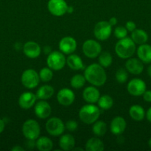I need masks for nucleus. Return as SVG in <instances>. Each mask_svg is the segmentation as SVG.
<instances>
[{"mask_svg": "<svg viewBox=\"0 0 151 151\" xmlns=\"http://www.w3.org/2000/svg\"><path fill=\"white\" fill-rule=\"evenodd\" d=\"M84 77L86 81L92 85L101 86L105 83L107 75L104 68L100 64L93 63L86 68L84 70Z\"/></svg>", "mask_w": 151, "mask_h": 151, "instance_id": "obj_1", "label": "nucleus"}, {"mask_svg": "<svg viewBox=\"0 0 151 151\" xmlns=\"http://www.w3.org/2000/svg\"><path fill=\"white\" fill-rule=\"evenodd\" d=\"M135 42L132 38H125L119 39L115 47V51L117 55L122 59L130 58L136 51Z\"/></svg>", "mask_w": 151, "mask_h": 151, "instance_id": "obj_2", "label": "nucleus"}, {"mask_svg": "<svg viewBox=\"0 0 151 151\" xmlns=\"http://www.w3.org/2000/svg\"><path fill=\"white\" fill-rule=\"evenodd\" d=\"M79 119L85 124H93L98 120L100 116V111L94 105H85L83 106L78 113Z\"/></svg>", "mask_w": 151, "mask_h": 151, "instance_id": "obj_3", "label": "nucleus"}, {"mask_svg": "<svg viewBox=\"0 0 151 151\" xmlns=\"http://www.w3.org/2000/svg\"><path fill=\"white\" fill-rule=\"evenodd\" d=\"M40 126L38 122L34 119H28L22 125L23 135L28 140H35L40 135Z\"/></svg>", "mask_w": 151, "mask_h": 151, "instance_id": "obj_4", "label": "nucleus"}, {"mask_svg": "<svg viewBox=\"0 0 151 151\" xmlns=\"http://www.w3.org/2000/svg\"><path fill=\"white\" fill-rule=\"evenodd\" d=\"M47 63L52 70L59 71L64 68L66 63V59L62 52L58 51L52 52L47 58Z\"/></svg>", "mask_w": 151, "mask_h": 151, "instance_id": "obj_5", "label": "nucleus"}, {"mask_svg": "<svg viewBox=\"0 0 151 151\" xmlns=\"http://www.w3.org/2000/svg\"><path fill=\"white\" fill-rule=\"evenodd\" d=\"M21 81L25 88H33L39 83L40 78L38 74L35 70L29 69L22 73Z\"/></svg>", "mask_w": 151, "mask_h": 151, "instance_id": "obj_6", "label": "nucleus"}, {"mask_svg": "<svg viewBox=\"0 0 151 151\" xmlns=\"http://www.w3.org/2000/svg\"><path fill=\"white\" fill-rule=\"evenodd\" d=\"M46 130L50 135L58 137L63 134L65 126L59 118L52 117L46 122Z\"/></svg>", "mask_w": 151, "mask_h": 151, "instance_id": "obj_7", "label": "nucleus"}, {"mask_svg": "<svg viewBox=\"0 0 151 151\" xmlns=\"http://www.w3.org/2000/svg\"><path fill=\"white\" fill-rule=\"evenodd\" d=\"M82 50L84 55L89 58H95L98 57L102 52V47L97 41L94 40H87L84 42Z\"/></svg>", "mask_w": 151, "mask_h": 151, "instance_id": "obj_8", "label": "nucleus"}, {"mask_svg": "<svg viewBox=\"0 0 151 151\" xmlns=\"http://www.w3.org/2000/svg\"><path fill=\"white\" fill-rule=\"evenodd\" d=\"M112 32V26L108 22L102 21L98 22L94 27V35L97 39L100 41L107 40L111 35Z\"/></svg>", "mask_w": 151, "mask_h": 151, "instance_id": "obj_9", "label": "nucleus"}, {"mask_svg": "<svg viewBox=\"0 0 151 151\" xmlns=\"http://www.w3.org/2000/svg\"><path fill=\"white\" fill-rule=\"evenodd\" d=\"M47 7L52 15L62 16L67 13L68 6L65 0H49Z\"/></svg>", "mask_w": 151, "mask_h": 151, "instance_id": "obj_10", "label": "nucleus"}, {"mask_svg": "<svg viewBox=\"0 0 151 151\" xmlns=\"http://www.w3.org/2000/svg\"><path fill=\"white\" fill-rule=\"evenodd\" d=\"M127 91L133 96H141L146 91V83L142 79L134 78L127 84Z\"/></svg>", "mask_w": 151, "mask_h": 151, "instance_id": "obj_11", "label": "nucleus"}, {"mask_svg": "<svg viewBox=\"0 0 151 151\" xmlns=\"http://www.w3.org/2000/svg\"><path fill=\"white\" fill-rule=\"evenodd\" d=\"M75 100V94L69 88H62L58 92L57 100L62 106H70Z\"/></svg>", "mask_w": 151, "mask_h": 151, "instance_id": "obj_12", "label": "nucleus"}, {"mask_svg": "<svg viewBox=\"0 0 151 151\" xmlns=\"http://www.w3.org/2000/svg\"><path fill=\"white\" fill-rule=\"evenodd\" d=\"M77 43L73 37L66 36L62 38L59 42V50L67 55L72 54L76 50Z\"/></svg>", "mask_w": 151, "mask_h": 151, "instance_id": "obj_13", "label": "nucleus"}, {"mask_svg": "<svg viewBox=\"0 0 151 151\" xmlns=\"http://www.w3.org/2000/svg\"><path fill=\"white\" fill-rule=\"evenodd\" d=\"M23 52L27 57L30 58H36L41 53V48L36 42L28 41L24 44Z\"/></svg>", "mask_w": 151, "mask_h": 151, "instance_id": "obj_14", "label": "nucleus"}, {"mask_svg": "<svg viewBox=\"0 0 151 151\" xmlns=\"http://www.w3.org/2000/svg\"><path fill=\"white\" fill-rule=\"evenodd\" d=\"M125 67L130 73L133 75H139L144 70L143 62L138 58H129L125 63Z\"/></svg>", "mask_w": 151, "mask_h": 151, "instance_id": "obj_15", "label": "nucleus"}, {"mask_svg": "<svg viewBox=\"0 0 151 151\" xmlns=\"http://www.w3.org/2000/svg\"><path fill=\"white\" fill-rule=\"evenodd\" d=\"M52 109L49 103L44 100L38 102L35 106V114L40 119H46L50 115Z\"/></svg>", "mask_w": 151, "mask_h": 151, "instance_id": "obj_16", "label": "nucleus"}, {"mask_svg": "<svg viewBox=\"0 0 151 151\" xmlns=\"http://www.w3.org/2000/svg\"><path fill=\"white\" fill-rule=\"evenodd\" d=\"M37 97L33 93L25 92L20 95L19 98V105L22 109H30L35 104Z\"/></svg>", "mask_w": 151, "mask_h": 151, "instance_id": "obj_17", "label": "nucleus"}, {"mask_svg": "<svg viewBox=\"0 0 151 151\" xmlns=\"http://www.w3.org/2000/svg\"><path fill=\"white\" fill-rule=\"evenodd\" d=\"M127 124L125 119L121 116H116L110 123V131L114 135H120L125 130Z\"/></svg>", "mask_w": 151, "mask_h": 151, "instance_id": "obj_18", "label": "nucleus"}, {"mask_svg": "<svg viewBox=\"0 0 151 151\" xmlns=\"http://www.w3.org/2000/svg\"><path fill=\"white\" fill-rule=\"evenodd\" d=\"M100 97L99 90L93 86H88L83 91V98L87 103H95L98 102Z\"/></svg>", "mask_w": 151, "mask_h": 151, "instance_id": "obj_19", "label": "nucleus"}, {"mask_svg": "<svg viewBox=\"0 0 151 151\" xmlns=\"http://www.w3.org/2000/svg\"><path fill=\"white\" fill-rule=\"evenodd\" d=\"M139 58L144 63H151V46L149 44H141L137 50Z\"/></svg>", "mask_w": 151, "mask_h": 151, "instance_id": "obj_20", "label": "nucleus"}, {"mask_svg": "<svg viewBox=\"0 0 151 151\" xmlns=\"http://www.w3.org/2000/svg\"><path fill=\"white\" fill-rule=\"evenodd\" d=\"M75 144V139L70 134H65L59 139V146L61 149L65 151L73 149Z\"/></svg>", "mask_w": 151, "mask_h": 151, "instance_id": "obj_21", "label": "nucleus"}, {"mask_svg": "<svg viewBox=\"0 0 151 151\" xmlns=\"http://www.w3.org/2000/svg\"><path fill=\"white\" fill-rule=\"evenodd\" d=\"M67 64L73 70H80L84 68V65L83 63L81 58L77 55H70L66 60Z\"/></svg>", "mask_w": 151, "mask_h": 151, "instance_id": "obj_22", "label": "nucleus"}, {"mask_svg": "<svg viewBox=\"0 0 151 151\" xmlns=\"http://www.w3.org/2000/svg\"><path fill=\"white\" fill-rule=\"evenodd\" d=\"M54 94V88L49 85H44L40 87L36 91V97L39 100H46L50 99Z\"/></svg>", "mask_w": 151, "mask_h": 151, "instance_id": "obj_23", "label": "nucleus"}, {"mask_svg": "<svg viewBox=\"0 0 151 151\" xmlns=\"http://www.w3.org/2000/svg\"><path fill=\"white\" fill-rule=\"evenodd\" d=\"M104 149V143L98 138L93 137L86 142L85 150L87 151H103Z\"/></svg>", "mask_w": 151, "mask_h": 151, "instance_id": "obj_24", "label": "nucleus"}, {"mask_svg": "<svg viewBox=\"0 0 151 151\" xmlns=\"http://www.w3.org/2000/svg\"><path fill=\"white\" fill-rule=\"evenodd\" d=\"M130 116L133 120L135 121H142L143 120L145 116L144 109L139 105H133L130 107L129 110Z\"/></svg>", "mask_w": 151, "mask_h": 151, "instance_id": "obj_25", "label": "nucleus"}, {"mask_svg": "<svg viewBox=\"0 0 151 151\" xmlns=\"http://www.w3.org/2000/svg\"><path fill=\"white\" fill-rule=\"evenodd\" d=\"M131 38L135 44H145L148 40V35L144 30L141 29H136L132 32Z\"/></svg>", "mask_w": 151, "mask_h": 151, "instance_id": "obj_26", "label": "nucleus"}, {"mask_svg": "<svg viewBox=\"0 0 151 151\" xmlns=\"http://www.w3.org/2000/svg\"><path fill=\"white\" fill-rule=\"evenodd\" d=\"M36 146L38 150L50 151L53 147V143L50 138L46 137H41L37 139Z\"/></svg>", "mask_w": 151, "mask_h": 151, "instance_id": "obj_27", "label": "nucleus"}, {"mask_svg": "<svg viewBox=\"0 0 151 151\" xmlns=\"http://www.w3.org/2000/svg\"><path fill=\"white\" fill-rule=\"evenodd\" d=\"M93 134L98 137H102L107 132V125L103 121H96L92 128Z\"/></svg>", "mask_w": 151, "mask_h": 151, "instance_id": "obj_28", "label": "nucleus"}, {"mask_svg": "<svg viewBox=\"0 0 151 151\" xmlns=\"http://www.w3.org/2000/svg\"><path fill=\"white\" fill-rule=\"evenodd\" d=\"M98 105L99 107L104 110H108L110 109L113 105V100L109 95H103L99 97L98 100Z\"/></svg>", "mask_w": 151, "mask_h": 151, "instance_id": "obj_29", "label": "nucleus"}, {"mask_svg": "<svg viewBox=\"0 0 151 151\" xmlns=\"http://www.w3.org/2000/svg\"><path fill=\"white\" fill-rule=\"evenodd\" d=\"M113 61L112 55L108 52H103L99 54V63L102 67H108Z\"/></svg>", "mask_w": 151, "mask_h": 151, "instance_id": "obj_30", "label": "nucleus"}, {"mask_svg": "<svg viewBox=\"0 0 151 151\" xmlns=\"http://www.w3.org/2000/svg\"><path fill=\"white\" fill-rule=\"evenodd\" d=\"M86 79L85 77L81 75H76L71 78L70 85L74 88H81L85 84Z\"/></svg>", "mask_w": 151, "mask_h": 151, "instance_id": "obj_31", "label": "nucleus"}, {"mask_svg": "<svg viewBox=\"0 0 151 151\" xmlns=\"http://www.w3.org/2000/svg\"><path fill=\"white\" fill-rule=\"evenodd\" d=\"M38 75L43 82H49L53 78V72L50 68L44 67L40 70Z\"/></svg>", "mask_w": 151, "mask_h": 151, "instance_id": "obj_32", "label": "nucleus"}, {"mask_svg": "<svg viewBox=\"0 0 151 151\" xmlns=\"http://www.w3.org/2000/svg\"><path fill=\"white\" fill-rule=\"evenodd\" d=\"M128 74L127 71L123 68H119L115 72V79L120 83H124L127 81Z\"/></svg>", "mask_w": 151, "mask_h": 151, "instance_id": "obj_33", "label": "nucleus"}, {"mask_svg": "<svg viewBox=\"0 0 151 151\" xmlns=\"http://www.w3.org/2000/svg\"><path fill=\"white\" fill-rule=\"evenodd\" d=\"M114 35L118 39H121L127 36V29L126 27L122 26H118L115 27V31H114Z\"/></svg>", "mask_w": 151, "mask_h": 151, "instance_id": "obj_34", "label": "nucleus"}, {"mask_svg": "<svg viewBox=\"0 0 151 151\" xmlns=\"http://www.w3.org/2000/svg\"><path fill=\"white\" fill-rule=\"evenodd\" d=\"M65 128L69 131H75L78 128V123L75 120H68L66 122Z\"/></svg>", "mask_w": 151, "mask_h": 151, "instance_id": "obj_35", "label": "nucleus"}, {"mask_svg": "<svg viewBox=\"0 0 151 151\" xmlns=\"http://www.w3.org/2000/svg\"><path fill=\"white\" fill-rule=\"evenodd\" d=\"M126 29H127V31H130V32H133V30L136 29V24L134 23L132 21H129L126 23Z\"/></svg>", "mask_w": 151, "mask_h": 151, "instance_id": "obj_36", "label": "nucleus"}, {"mask_svg": "<svg viewBox=\"0 0 151 151\" xmlns=\"http://www.w3.org/2000/svg\"><path fill=\"white\" fill-rule=\"evenodd\" d=\"M142 95H143V99L144 101L151 103V90H146Z\"/></svg>", "mask_w": 151, "mask_h": 151, "instance_id": "obj_37", "label": "nucleus"}, {"mask_svg": "<svg viewBox=\"0 0 151 151\" xmlns=\"http://www.w3.org/2000/svg\"><path fill=\"white\" fill-rule=\"evenodd\" d=\"M108 22H109L111 26H114V25H115L117 24V19L115 17H112L110 19Z\"/></svg>", "mask_w": 151, "mask_h": 151, "instance_id": "obj_38", "label": "nucleus"}, {"mask_svg": "<svg viewBox=\"0 0 151 151\" xmlns=\"http://www.w3.org/2000/svg\"><path fill=\"white\" fill-rule=\"evenodd\" d=\"M146 116L147 120L149 121L150 122H151V107L150 108V109L147 110V111Z\"/></svg>", "mask_w": 151, "mask_h": 151, "instance_id": "obj_39", "label": "nucleus"}, {"mask_svg": "<svg viewBox=\"0 0 151 151\" xmlns=\"http://www.w3.org/2000/svg\"><path fill=\"white\" fill-rule=\"evenodd\" d=\"M4 127H5V124H4V122L2 120V119H0V134L4 131Z\"/></svg>", "mask_w": 151, "mask_h": 151, "instance_id": "obj_40", "label": "nucleus"}, {"mask_svg": "<svg viewBox=\"0 0 151 151\" xmlns=\"http://www.w3.org/2000/svg\"><path fill=\"white\" fill-rule=\"evenodd\" d=\"M11 150L13 151H23L24 148L19 145H16L15 147H13Z\"/></svg>", "mask_w": 151, "mask_h": 151, "instance_id": "obj_41", "label": "nucleus"}, {"mask_svg": "<svg viewBox=\"0 0 151 151\" xmlns=\"http://www.w3.org/2000/svg\"><path fill=\"white\" fill-rule=\"evenodd\" d=\"M147 74H148V75H149L150 78H151V64L147 68Z\"/></svg>", "mask_w": 151, "mask_h": 151, "instance_id": "obj_42", "label": "nucleus"}, {"mask_svg": "<svg viewBox=\"0 0 151 151\" xmlns=\"http://www.w3.org/2000/svg\"><path fill=\"white\" fill-rule=\"evenodd\" d=\"M73 11V7H71V6H70V7H68V11H67V12H68V13H72Z\"/></svg>", "mask_w": 151, "mask_h": 151, "instance_id": "obj_43", "label": "nucleus"}, {"mask_svg": "<svg viewBox=\"0 0 151 151\" xmlns=\"http://www.w3.org/2000/svg\"><path fill=\"white\" fill-rule=\"evenodd\" d=\"M148 145H149V147L151 149V138L150 139L149 141H148Z\"/></svg>", "mask_w": 151, "mask_h": 151, "instance_id": "obj_44", "label": "nucleus"}, {"mask_svg": "<svg viewBox=\"0 0 151 151\" xmlns=\"http://www.w3.org/2000/svg\"><path fill=\"white\" fill-rule=\"evenodd\" d=\"M79 150L82 151V150H83V149H82V148H75V149H74V150Z\"/></svg>", "mask_w": 151, "mask_h": 151, "instance_id": "obj_45", "label": "nucleus"}]
</instances>
